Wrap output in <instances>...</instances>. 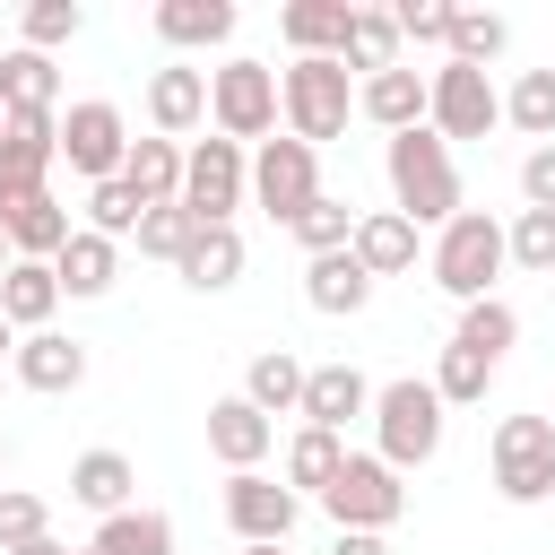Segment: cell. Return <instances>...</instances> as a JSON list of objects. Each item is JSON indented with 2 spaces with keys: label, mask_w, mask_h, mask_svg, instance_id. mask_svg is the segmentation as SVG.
Returning <instances> with one entry per match:
<instances>
[{
  "label": "cell",
  "mask_w": 555,
  "mask_h": 555,
  "mask_svg": "<svg viewBox=\"0 0 555 555\" xmlns=\"http://www.w3.org/2000/svg\"><path fill=\"white\" fill-rule=\"evenodd\" d=\"M382 173H390V208H399L408 225H451V217H460V165H451V139H434L425 121L390 139Z\"/></svg>",
  "instance_id": "cell-1"
},
{
  "label": "cell",
  "mask_w": 555,
  "mask_h": 555,
  "mask_svg": "<svg viewBox=\"0 0 555 555\" xmlns=\"http://www.w3.org/2000/svg\"><path fill=\"white\" fill-rule=\"evenodd\" d=\"M503 260H512V225H494L486 208H460L434 234V286L460 295V304H486L494 278H503Z\"/></svg>",
  "instance_id": "cell-2"
},
{
  "label": "cell",
  "mask_w": 555,
  "mask_h": 555,
  "mask_svg": "<svg viewBox=\"0 0 555 555\" xmlns=\"http://www.w3.org/2000/svg\"><path fill=\"white\" fill-rule=\"evenodd\" d=\"M442 390L434 382H416V373H399V382H382L373 390V442H382V460L390 468H425L434 451H442Z\"/></svg>",
  "instance_id": "cell-3"
},
{
  "label": "cell",
  "mask_w": 555,
  "mask_h": 555,
  "mask_svg": "<svg viewBox=\"0 0 555 555\" xmlns=\"http://www.w3.org/2000/svg\"><path fill=\"white\" fill-rule=\"evenodd\" d=\"M278 104H286V139H304V147L338 139V130H347V113H356L347 61H330V52H312V61H286V69H278Z\"/></svg>",
  "instance_id": "cell-4"
},
{
  "label": "cell",
  "mask_w": 555,
  "mask_h": 555,
  "mask_svg": "<svg viewBox=\"0 0 555 555\" xmlns=\"http://www.w3.org/2000/svg\"><path fill=\"white\" fill-rule=\"evenodd\" d=\"M278 69L269 61H225V69H208V121H217V139H269L278 130Z\"/></svg>",
  "instance_id": "cell-5"
},
{
  "label": "cell",
  "mask_w": 555,
  "mask_h": 555,
  "mask_svg": "<svg viewBox=\"0 0 555 555\" xmlns=\"http://www.w3.org/2000/svg\"><path fill=\"white\" fill-rule=\"evenodd\" d=\"M321 512H330L338 529H373V538H382V529L408 512V486H399V468H390L382 451H347V468L330 477Z\"/></svg>",
  "instance_id": "cell-6"
},
{
  "label": "cell",
  "mask_w": 555,
  "mask_h": 555,
  "mask_svg": "<svg viewBox=\"0 0 555 555\" xmlns=\"http://www.w3.org/2000/svg\"><path fill=\"white\" fill-rule=\"evenodd\" d=\"M486 451H494V494L503 503H546L555 494V416H503Z\"/></svg>",
  "instance_id": "cell-7"
},
{
  "label": "cell",
  "mask_w": 555,
  "mask_h": 555,
  "mask_svg": "<svg viewBox=\"0 0 555 555\" xmlns=\"http://www.w3.org/2000/svg\"><path fill=\"white\" fill-rule=\"evenodd\" d=\"M243 191H251V156H243L234 139L182 147V208H191V225H234Z\"/></svg>",
  "instance_id": "cell-8"
},
{
  "label": "cell",
  "mask_w": 555,
  "mask_h": 555,
  "mask_svg": "<svg viewBox=\"0 0 555 555\" xmlns=\"http://www.w3.org/2000/svg\"><path fill=\"white\" fill-rule=\"evenodd\" d=\"M61 156H69V173H87V182H121V165H130V121H121V104H104V95L69 104V113H61Z\"/></svg>",
  "instance_id": "cell-9"
},
{
  "label": "cell",
  "mask_w": 555,
  "mask_h": 555,
  "mask_svg": "<svg viewBox=\"0 0 555 555\" xmlns=\"http://www.w3.org/2000/svg\"><path fill=\"white\" fill-rule=\"evenodd\" d=\"M251 199H260L278 225H295V217L321 199V147H304V139H260V156H251Z\"/></svg>",
  "instance_id": "cell-10"
},
{
  "label": "cell",
  "mask_w": 555,
  "mask_h": 555,
  "mask_svg": "<svg viewBox=\"0 0 555 555\" xmlns=\"http://www.w3.org/2000/svg\"><path fill=\"white\" fill-rule=\"evenodd\" d=\"M494 121H503V95H494V78H486V69H468V61H442V69H434L425 130H434V139H486Z\"/></svg>",
  "instance_id": "cell-11"
},
{
  "label": "cell",
  "mask_w": 555,
  "mask_h": 555,
  "mask_svg": "<svg viewBox=\"0 0 555 555\" xmlns=\"http://www.w3.org/2000/svg\"><path fill=\"white\" fill-rule=\"evenodd\" d=\"M52 156H61V113H9V130H0V217L43 191Z\"/></svg>",
  "instance_id": "cell-12"
},
{
  "label": "cell",
  "mask_w": 555,
  "mask_h": 555,
  "mask_svg": "<svg viewBox=\"0 0 555 555\" xmlns=\"http://www.w3.org/2000/svg\"><path fill=\"white\" fill-rule=\"evenodd\" d=\"M225 520H234L243 546H286L295 520H304V494L278 486V477H260V468H243V477H225Z\"/></svg>",
  "instance_id": "cell-13"
},
{
  "label": "cell",
  "mask_w": 555,
  "mask_h": 555,
  "mask_svg": "<svg viewBox=\"0 0 555 555\" xmlns=\"http://www.w3.org/2000/svg\"><path fill=\"white\" fill-rule=\"evenodd\" d=\"M304 425H321V434H347V416H373V382L356 373V364H312V382H304V408H295Z\"/></svg>",
  "instance_id": "cell-14"
},
{
  "label": "cell",
  "mask_w": 555,
  "mask_h": 555,
  "mask_svg": "<svg viewBox=\"0 0 555 555\" xmlns=\"http://www.w3.org/2000/svg\"><path fill=\"white\" fill-rule=\"evenodd\" d=\"M269 442H278V425H269V416H260L243 390L208 408V451H217L234 477H243V468H260V460H269Z\"/></svg>",
  "instance_id": "cell-15"
},
{
  "label": "cell",
  "mask_w": 555,
  "mask_h": 555,
  "mask_svg": "<svg viewBox=\"0 0 555 555\" xmlns=\"http://www.w3.org/2000/svg\"><path fill=\"white\" fill-rule=\"evenodd\" d=\"M147 121H156V139L199 130V121H208V69H191V61L156 69V78H147Z\"/></svg>",
  "instance_id": "cell-16"
},
{
  "label": "cell",
  "mask_w": 555,
  "mask_h": 555,
  "mask_svg": "<svg viewBox=\"0 0 555 555\" xmlns=\"http://www.w3.org/2000/svg\"><path fill=\"white\" fill-rule=\"evenodd\" d=\"M425 104H434V78H416L408 61L356 87V113H364V121H382L390 139H399V130H416V121H425Z\"/></svg>",
  "instance_id": "cell-17"
},
{
  "label": "cell",
  "mask_w": 555,
  "mask_h": 555,
  "mask_svg": "<svg viewBox=\"0 0 555 555\" xmlns=\"http://www.w3.org/2000/svg\"><path fill=\"white\" fill-rule=\"evenodd\" d=\"M347 26H356V0H286L278 9V35L295 43V61H312V52H347Z\"/></svg>",
  "instance_id": "cell-18"
},
{
  "label": "cell",
  "mask_w": 555,
  "mask_h": 555,
  "mask_svg": "<svg viewBox=\"0 0 555 555\" xmlns=\"http://www.w3.org/2000/svg\"><path fill=\"white\" fill-rule=\"evenodd\" d=\"M304 304L312 312H364L373 304V269L356 260V251H321V260H304Z\"/></svg>",
  "instance_id": "cell-19"
},
{
  "label": "cell",
  "mask_w": 555,
  "mask_h": 555,
  "mask_svg": "<svg viewBox=\"0 0 555 555\" xmlns=\"http://www.w3.org/2000/svg\"><path fill=\"white\" fill-rule=\"evenodd\" d=\"M347 251H356V260H364L373 278H408V269H416V225H408L399 208H364V217H356V243H347Z\"/></svg>",
  "instance_id": "cell-20"
},
{
  "label": "cell",
  "mask_w": 555,
  "mask_h": 555,
  "mask_svg": "<svg viewBox=\"0 0 555 555\" xmlns=\"http://www.w3.org/2000/svg\"><path fill=\"white\" fill-rule=\"evenodd\" d=\"M17 382L26 390H78L87 382V347L78 338H61V330H35V338H17Z\"/></svg>",
  "instance_id": "cell-21"
},
{
  "label": "cell",
  "mask_w": 555,
  "mask_h": 555,
  "mask_svg": "<svg viewBox=\"0 0 555 555\" xmlns=\"http://www.w3.org/2000/svg\"><path fill=\"white\" fill-rule=\"evenodd\" d=\"M130 486H139V468L121 460V451H78L69 460V503H87V512H130Z\"/></svg>",
  "instance_id": "cell-22"
},
{
  "label": "cell",
  "mask_w": 555,
  "mask_h": 555,
  "mask_svg": "<svg viewBox=\"0 0 555 555\" xmlns=\"http://www.w3.org/2000/svg\"><path fill=\"white\" fill-rule=\"evenodd\" d=\"M0 312H9V330H52V312H61V278H52V260H17L9 278H0Z\"/></svg>",
  "instance_id": "cell-23"
},
{
  "label": "cell",
  "mask_w": 555,
  "mask_h": 555,
  "mask_svg": "<svg viewBox=\"0 0 555 555\" xmlns=\"http://www.w3.org/2000/svg\"><path fill=\"white\" fill-rule=\"evenodd\" d=\"M0 104L9 113H61V69H52V52H0Z\"/></svg>",
  "instance_id": "cell-24"
},
{
  "label": "cell",
  "mask_w": 555,
  "mask_h": 555,
  "mask_svg": "<svg viewBox=\"0 0 555 555\" xmlns=\"http://www.w3.org/2000/svg\"><path fill=\"white\" fill-rule=\"evenodd\" d=\"M0 225H9V243H17V260H61V243L78 234V225H69V208H61L52 191H35L26 208H9Z\"/></svg>",
  "instance_id": "cell-25"
},
{
  "label": "cell",
  "mask_w": 555,
  "mask_h": 555,
  "mask_svg": "<svg viewBox=\"0 0 555 555\" xmlns=\"http://www.w3.org/2000/svg\"><path fill=\"white\" fill-rule=\"evenodd\" d=\"M304 382H312V364H295L286 347H269V356H251L243 399H251L260 416H295V408H304Z\"/></svg>",
  "instance_id": "cell-26"
},
{
  "label": "cell",
  "mask_w": 555,
  "mask_h": 555,
  "mask_svg": "<svg viewBox=\"0 0 555 555\" xmlns=\"http://www.w3.org/2000/svg\"><path fill=\"white\" fill-rule=\"evenodd\" d=\"M121 182H130L147 208H173V199H182V147H173V139H130Z\"/></svg>",
  "instance_id": "cell-27"
},
{
  "label": "cell",
  "mask_w": 555,
  "mask_h": 555,
  "mask_svg": "<svg viewBox=\"0 0 555 555\" xmlns=\"http://www.w3.org/2000/svg\"><path fill=\"white\" fill-rule=\"evenodd\" d=\"M234 278H243V234H234V225H199L191 251H182V286L217 295V286H234Z\"/></svg>",
  "instance_id": "cell-28"
},
{
  "label": "cell",
  "mask_w": 555,
  "mask_h": 555,
  "mask_svg": "<svg viewBox=\"0 0 555 555\" xmlns=\"http://www.w3.org/2000/svg\"><path fill=\"white\" fill-rule=\"evenodd\" d=\"M113 269H121V243H104V234H69L61 243V260H52V278H61V295H104L113 286Z\"/></svg>",
  "instance_id": "cell-29"
},
{
  "label": "cell",
  "mask_w": 555,
  "mask_h": 555,
  "mask_svg": "<svg viewBox=\"0 0 555 555\" xmlns=\"http://www.w3.org/2000/svg\"><path fill=\"white\" fill-rule=\"evenodd\" d=\"M156 35L165 43H225L234 35V0H156Z\"/></svg>",
  "instance_id": "cell-30"
},
{
  "label": "cell",
  "mask_w": 555,
  "mask_h": 555,
  "mask_svg": "<svg viewBox=\"0 0 555 555\" xmlns=\"http://www.w3.org/2000/svg\"><path fill=\"white\" fill-rule=\"evenodd\" d=\"M347 468V442L338 434H321V425H304L295 442H286V486L295 494H330V477Z\"/></svg>",
  "instance_id": "cell-31"
},
{
  "label": "cell",
  "mask_w": 555,
  "mask_h": 555,
  "mask_svg": "<svg viewBox=\"0 0 555 555\" xmlns=\"http://www.w3.org/2000/svg\"><path fill=\"white\" fill-rule=\"evenodd\" d=\"M347 69H364V78H382V69H399V17L390 9H356V26H347V52H338Z\"/></svg>",
  "instance_id": "cell-32"
},
{
  "label": "cell",
  "mask_w": 555,
  "mask_h": 555,
  "mask_svg": "<svg viewBox=\"0 0 555 555\" xmlns=\"http://www.w3.org/2000/svg\"><path fill=\"white\" fill-rule=\"evenodd\" d=\"M520 338V312L503 304V295H486V304H460V338L451 347H468V356H486V364H503V347Z\"/></svg>",
  "instance_id": "cell-33"
},
{
  "label": "cell",
  "mask_w": 555,
  "mask_h": 555,
  "mask_svg": "<svg viewBox=\"0 0 555 555\" xmlns=\"http://www.w3.org/2000/svg\"><path fill=\"white\" fill-rule=\"evenodd\" d=\"M95 555H173V520L165 512H113L104 529H95Z\"/></svg>",
  "instance_id": "cell-34"
},
{
  "label": "cell",
  "mask_w": 555,
  "mask_h": 555,
  "mask_svg": "<svg viewBox=\"0 0 555 555\" xmlns=\"http://www.w3.org/2000/svg\"><path fill=\"white\" fill-rule=\"evenodd\" d=\"M503 121L546 147V139H555V69H520V87L503 95Z\"/></svg>",
  "instance_id": "cell-35"
},
{
  "label": "cell",
  "mask_w": 555,
  "mask_h": 555,
  "mask_svg": "<svg viewBox=\"0 0 555 555\" xmlns=\"http://www.w3.org/2000/svg\"><path fill=\"white\" fill-rule=\"evenodd\" d=\"M139 217H147V199H139L130 182H95V191H87V234H104V243L130 234V243H139Z\"/></svg>",
  "instance_id": "cell-36"
},
{
  "label": "cell",
  "mask_w": 555,
  "mask_h": 555,
  "mask_svg": "<svg viewBox=\"0 0 555 555\" xmlns=\"http://www.w3.org/2000/svg\"><path fill=\"white\" fill-rule=\"evenodd\" d=\"M286 234H295V243H304L312 260H321V251H347V243H356V208L321 191V199H312V208H304V217H295Z\"/></svg>",
  "instance_id": "cell-37"
},
{
  "label": "cell",
  "mask_w": 555,
  "mask_h": 555,
  "mask_svg": "<svg viewBox=\"0 0 555 555\" xmlns=\"http://www.w3.org/2000/svg\"><path fill=\"white\" fill-rule=\"evenodd\" d=\"M35 538H52V503L26 494V486H0V555H17Z\"/></svg>",
  "instance_id": "cell-38"
},
{
  "label": "cell",
  "mask_w": 555,
  "mask_h": 555,
  "mask_svg": "<svg viewBox=\"0 0 555 555\" xmlns=\"http://www.w3.org/2000/svg\"><path fill=\"white\" fill-rule=\"evenodd\" d=\"M26 52H61V43H78V26H87V9L78 0H26Z\"/></svg>",
  "instance_id": "cell-39"
},
{
  "label": "cell",
  "mask_w": 555,
  "mask_h": 555,
  "mask_svg": "<svg viewBox=\"0 0 555 555\" xmlns=\"http://www.w3.org/2000/svg\"><path fill=\"white\" fill-rule=\"evenodd\" d=\"M503 43H512V26H503L494 9H460V17H451V61H468V69H486V61L503 52Z\"/></svg>",
  "instance_id": "cell-40"
},
{
  "label": "cell",
  "mask_w": 555,
  "mask_h": 555,
  "mask_svg": "<svg viewBox=\"0 0 555 555\" xmlns=\"http://www.w3.org/2000/svg\"><path fill=\"white\" fill-rule=\"evenodd\" d=\"M486 382H494V364H486V356H468V347H442V364H434V390H442V408H477V399H486Z\"/></svg>",
  "instance_id": "cell-41"
},
{
  "label": "cell",
  "mask_w": 555,
  "mask_h": 555,
  "mask_svg": "<svg viewBox=\"0 0 555 555\" xmlns=\"http://www.w3.org/2000/svg\"><path fill=\"white\" fill-rule=\"evenodd\" d=\"M512 269L555 278V208H520L512 217Z\"/></svg>",
  "instance_id": "cell-42"
},
{
  "label": "cell",
  "mask_w": 555,
  "mask_h": 555,
  "mask_svg": "<svg viewBox=\"0 0 555 555\" xmlns=\"http://www.w3.org/2000/svg\"><path fill=\"white\" fill-rule=\"evenodd\" d=\"M191 234H199V225H191V208H182V199H173V208H147V217H139V251H147V260H173V269H182Z\"/></svg>",
  "instance_id": "cell-43"
},
{
  "label": "cell",
  "mask_w": 555,
  "mask_h": 555,
  "mask_svg": "<svg viewBox=\"0 0 555 555\" xmlns=\"http://www.w3.org/2000/svg\"><path fill=\"white\" fill-rule=\"evenodd\" d=\"M390 17H399V43H442V52H451V17H460V9H442V0H399Z\"/></svg>",
  "instance_id": "cell-44"
},
{
  "label": "cell",
  "mask_w": 555,
  "mask_h": 555,
  "mask_svg": "<svg viewBox=\"0 0 555 555\" xmlns=\"http://www.w3.org/2000/svg\"><path fill=\"white\" fill-rule=\"evenodd\" d=\"M520 199H529V208H555V139L520 156Z\"/></svg>",
  "instance_id": "cell-45"
},
{
  "label": "cell",
  "mask_w": 555,
  "mask_h": 555,
  "mask_svg": "<svg viewBox=\"0 0 555 555\" xmlns=\"http://www.w3.org/2000/svg\"><path fill=\"white\" fill-rule=\"evenodd\" d=\"M330 555H390V538H373V529H338Z\"/></svg>",
  "instance_id": "cell-46"
},
{
  "label": "cell",
  "mask_w": 555,
  "mask_h": 555,
  "mask_svg": "<svg viewBox=\"0 0 555 555\" xmlns=\"http://www.w3.org/2000/svg\"><path fill=\"white\" fill-rule=\"evenodd\" d=\"M9 269H17V243H9V225H0V278H9Z\"/></svg>",
  "instance_id": "cell-47"
},
{
  "label": "cell",
  "mask_w": 555,
  "mask_h": 555,
  "mask_svg": "<svg viewBox=\"0 0 555 555\" xmlns=\"http://www.w3.org/2000/svg\"><path fill=\"white\" fill-rule=\"evenodd\" d=\"M17 555H69V546H61V538H35V546H17Z\"/></svg>",
  "instance_id": "cell-48"
},
{
  "label": "cell",
  "mask_w": 555,
  "mask_h": 555,
  "mask_svg": "<svg viewBox=\"0 0 555 555\" xmlns=\"http://www.w3.org/2000/svg\"><path fill=\"white\" fill-rule=\"evenodd\" d=\"M0 356H17V330H9V312H0Z\"/></svg>",
  "instance_id": "cell-49"
},
{
  "label": "cell",
  "mask_w": 555,
  "mask_h": 555,
  "mask_svg": "<svg viewBox=\"0 0 555 555\" xmlns=\"http://www.w3.org/2000/svg\"><path fill=\"white\" fill-rule=\"evenodd\" d=\"M243 555H286V546H243Z\"/></svg>",
  "instance_id": "cell-50"
},
{
  "label": "cell",
  "mask_w": 555,
  "mask_h": 555,
  "mask_svg": "<svg viewBox=\"0 0 555 555\" xmlns=\"http://www.w3.org/2000/svg\"><path fill=\"white\" fill-rule=\"evenodd\" d=\"M0 468H9V442H0Z\"/></svg>",
  "instance_id": "cell-51"
},
{
  "label": "cell",
  "mask_w": 555,
  "mask_h": 555,
  "mask_svg": "<svg viewBox=\"0 0 555 555\" xmlns=\"http://www.w3.org/2000/svg\"><path fill=\"white\" fill-rule=\"evenodd\" d=\"M0 130H9V104H0Z\"/></svg>",
  "instance_id": "cell-52"
},
{
  "label": "cell",
  "mask_w": 555,
  "mask_h": 555,
  "mask_svg": "<svg viewBox=\"0 0 555 555\" xmlns=\"http://www.w3.org/2000/svg\"><path fill=\"white\" fill-rule=\"evenodd\" d=\"M78 555H95V546H78Z\"/></svg>",
  "instance_id": "cell-53"
}]
</instances>
